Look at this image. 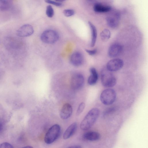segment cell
I'll list each match as a JSON object with an SVG mask.
<instances>
[{
	"label": "cell",
	"mask_w": 148,
	"mask_h": 148,
	"mask_svg": "<svg viewBox=\"0 0 148 148\" xmlns=\"http://www.w3.org/2000/svg\"><path fill=\"white\" fill-rule=\"evenodd\" d=\"M99 113V110L97 108H94L90 110L81 122V129L83 130H86L90 128L97 120Z\"/></svg>",
	"instance_id": "1"
},
{
	"label": "cell",
	"mask_w": 148,
	"mask_h": 148,
	"mask_svg": "<svg viewBox=\"0 0 148 148\" xmlns=\"http://www.w3.org/2000/svg\"><path fill=\"white\" fill-rule=\"evenodd\" d=\"M101 82L104 87L110 88L114 86L116 83V79L112 72L106 68H103L101 72Z\"/></svg>",
	"instance_id": "2"
},
{
	"label": "cell",
	"mask_w": 148,
	"mask_h": 148,
	"mask_svg": "<svg viewBox=\"0 0 148 148\" xmlns=\"http://www.w3.org/2000/svg\"><path fill=\"white\" fill-rule=\"evenodd\" d=\"M61 127L58 124L54 125L48 130L45 135L44 141L47 144H50L55 141L59 136Z\"/></svg>",
	"instance_id": "3"
},
{
	"label": "cell",
	"mask_w": 148,
	"mask_h": 148,
	"mask_svg": "<svg viewBox=\"0 0 148 148\" xmlns=\"http://www.w3.org/2000/svg\"><path fill=\"white\" fill-rule=\"evenodd\" d=\"M116 97L115 91L112 88H108L104 90L100 95V99L104 104L109 105L113 103Z\"/></svg>",
	"instance_id": "4"
},
{
	"label": "cell",
	"mask_w": 148,
	"mask_h": 148,
	"mask_svg": "<svg viewBox=\"0 0 148 148\" xmlns=\"http://www.w3.org/2000/svg\"><path fill=\"white\" fill-rule=\"evenodd\" d=\"M59 35L56 31L51 29H48L44 31L40 36L41 40L47 44H52L58 40Z\"/></svg>",
	"instance_id": "5"
},
{
	"label": "cell",
	"mask_w": 148,
	"mask_h": 148,
	"mask_svg": "<svg viewBox=\"0 0 148 148\" xmlns=\"http://www.w3.org/2000/svg\"><path fill=\"white\" fill-rule=\"evenodd\" d=\"M84 82V77L82 74L80 73L75 74L71 78V87L73 90L79 89L83 86Z\"/></svg>",
	"instance_id": "6"
},
{
	"label": "cell",
	"mask_w": 148,
	"mask_h": 148,
	"mask_svg": "<svg viewBox=\"0 0 148 148\" xmlns=\"http://www.w3.org/2000/svg\"><path fill=\"white\" fill-rule=\"evenodd\" d=\"M120 13L114 11L106 17V21L108 25L110 27L115 28L119 25L120 18Z\"/></svg>",
	"instance_id": "7"
},
{
	"label": "cell",
	"mask_w": 148,
	"mask_h": 148,
	"mask_svg": "<svg viewBox=\"0 0 148 148\" xmlns=\"http://www.w3.org/2000/svg\"><path fill=\"white\" fill-rule=\"evenodd\" d=\"M124 62L119 58H114L109 61L107 64L106 68L112 72L118 71L123 67Z\"/></svg>",
	"instance_id": "8"
},
{
	"label": "cell",
	"mask_w": 148,
	"mask_h": 148,
	"mask_svg": "<svg viewBox=\"0 0 148 148\" xmlns=\"http://www.w3.org/2000/svg\"><path fill=\"white\" fill-rule=\"evenodd\" d=\"M34 32L32 26L29 24H25L20 27L16 31V35L20 37H28L32 35Z\"/></svg>",
	"instance_id": "9"
},
{
	"label": "cell",
	"mask_w": 148,
	"mask_h": 148,
	"mask_svg": "<svg viewBox=\"0 0 148 148\" xmlns=\"http://www.w3.org/2000/svg\"><path fill=\"white\" fill-rule=\"evenodd\" d=\"M123 50L122 45L118 43H115L111 45L109 47L108 54L111 58H115L119 56Z\"/></svg>",
	"instance_id": "10"
},
{
	"label": "cell",
	"mask_w": 148,
	"mask_h": 148,
	"mask_svg": "<svg viewBox=\"0 0 148 148\" xmlns=\"http://www.w3.org/2000/svg\"><path fill=\"white\" fill-rule=\"evenodd\" d=\"M73 109L71 105L68 103L64 104L62 106L60 112V116L63 119H66L71 116Z\"/></svg>",
	"instance_id": "11"
},
{
	"label": "cell",
	"mask_w": 148,
	"mask_h": 148,
	"mask_svg": "<svg viewBox=\"0 0 148 148\" xmlns=\"http://www.w3.org/2000/svg\"><path fill=\"white\" fill-rule=\"evenodd\" d=\"M70 61L73 66H80L83 62V56L79 52H75L71 55Z\"/></svg>",
	"instance_id": "12"
},
{
	"label": "cell",
	"mask_w": 148,
	"mask_h": 148,
	"mask_svg": "<svg viewBox=\"0 0 148 148\" xmlns=\"http://www.w3.org/2000/svg\"><path fill=\"white\" fill-rule=\"evenodd\" d=\"M77 128L76 123L71 124L66 130L64 133L63 137L64 139H67L72 136L75 133Z\"/></svg>",
	"instance_id": "13"
},
{
	"label": "cell",
	"mask_w": 148,
	"mask_h": 148,
	"mask_svg": "<svg viewBox=\"0 0 148 148\" xmlns=\"http://www.w3.org/2000/svg\"><path fill=\"white\" fill-rule=\"evenodd\" d=\"M83 138L88 141H96L99 140L100 138V135L98 132H96L89 131L84 134Z\"/></svg>",
	"instance_id": "14"
},
{
	"label": "cell",
	"mask_w": 148,
	"mask_h": 148,
	"mask_svg": "<svg viewBox=\"0 0 148 148\" xmlns=\"http://www.w3.org/2000/svg\"><path fill=\"white\" fill-rule=\"evenodd\" d=\"M91 75L88 79V83L90 85L95 84L97 82L98 79L97 73L95 68L91 67L90 69Z\"/></svg>",
	"instance_id": "15"
},
{
	"label": "cell",
	"mask_w": 148,
	"mask_h": 148,
	"mask_svg": "<svg viewBox=\"0 0 148 148\" xmlns=\"http://www.w3.org/2000/svg\"><path fill=\"white\" fill-rule=\"evenodd\" d=\"M88 24L90 29L91 34V40L90 43L91 47H93L95 45L97 38V31L95 26L90 22L89 21Z\"/></svg>",
	"instance_id": "16"
},
{
	"label": "cell",
	"mask_w": 148,
	"mask_h": 148,
	"mask_svg": "<svg viewBox=\"0 0 148 148\" xmlns=\"http://www.w3.org/2000/svg\"><path fill=\"white\" fill-rule=\"evenodd\" d=\"M93 9L95 12H97L105 13L110 11L111 10V8L108 5L96 3L94 5Z\"/></svg>",
	"instance_id": "17"
},
{
	"label": "cell",
	"mask_w": 148,
	"mask_h": 148,
	"mask_svg": "<svg viewBox=\"0 0 148 148\" xmlns=\"http://www.w3.org/2000/svg\"><path fill=\"white\" fill-rule=\"evenodd\" d=\"M12 1L10 0H0V10L5 11L9 9L12 6Z\"/></svg>",
	"instance_id": "18"
},
{
	"label": "cell",
	"mask_w": 148,
	"mask_h": 148,
	"mask_svg": "<svg viewBox=\"0 0 148 148\" xmlns=\"http://www.w3.org/2000/svg\"><path fill=\"white\" fill-rule=\"evenodd\" d=\"M6 39L7 44L11 48H16L18 45H20L19 41L16 38L9 37Z\"/></svg>",
	"instance_id": "19"
},
{
	"label": "cell",
	"mask_w": 148,
	"mask_h": 148,
	"mask_svg": "<svg viewBox=\"0 0 148 148\" xmlns=\"http://www.w3.org/2000/svg\"><path fill=\"white\" fill-rule=\"evenodd\" d=\"M111 33L109 29H103L100 33V36L102 40L106 41L110 38Z\"/></svg>",
	"instance_id": "20"
},
{
	"label": "cell",
	"mask_w": 148,
	"mask_h": 148,
	"mask_svg": "<svg viewBox=\"0 0 148 148\" xmlns=\"http://www.w3.org/2000/svg\"><path fill=\"white\" fill-rule=\"evenodd\" d=\"M54 10L51 6L49 5L47 6L46 10V14L49 17H52L54 15Z\"/></svg>",
	"instance_id": "21"
},
{
	"label": "cell",
	"mask_w": 148,
	"mask_h": 148,
	"mask_svg": "<svg viewBox=\"0 0 148 148\" xmlns=\"http://www.w3.org/2000/svg\"><path fill=\"white\" fill-rule=\"evenodd\" d=\"M85 104L84 102L81 103L79 106L76 112L77 115L80 114L83 111L85 107Z\"/></svg>",
	"instance_id": "22"
},
{
	"label": "cell",
	"mask_w": 148,
	"mask_h": 148,
	"mask_svg": "<svg viewBox=\"0 0 148 148\" xmlns=\"http://www.w3.org/2000/svg\"><path fill=\"white\" fill-rule=\"evenodd\" d=\"M63 13L65 16L69 17L71 16L74 14L75 11L72 9H66L64 10Z\"/></svg>",
	"instance_id": "23"
},
{
	"label": "cell",
	"mask_w": 148,
	"mask_h": 148,
	"mask_svg": "<svg viewBox=\"0 0 148 148\" xmlns=\"http://www.w3.org/2000/svg\"><path fill=\"white\" fill-rule=\"evenodd\" d=\"M0 148H14L10 144L7 142H4L0 144Z\"/></svg>",
	"instance_id": "24"
},
{
	"label": "cell",
	"mask_w": 148,
	"mask_h": 148,
	"mask_svg": "<svg viewBox=\"0 0 148 148\" xmlns=\"http://www.w3.org/2000/svg\"><path fill=\"white\" fill-rule=\"evenodd\" d=\"M45 1L47 3L53 4L57 6H60L62 5V3L57 1H56L50 0H47Z\"/></svg>",
	"instance_id": "25"
},
{
	"label": "cell",
	"mask_w": 148,
	"mask_h": 148,
	"mask_svg": "<svg viewBox=\"0 0 148 148\" xmlns=\"http://www.w3.org/2000/svg\"><path fill=\"white\" fill-rule=\"evenodd\" d=\"M85 51L89 54L91 56L95 55L97 52V50L96 49L92 50L86 49Z\"/></svg>",
	"instance_id": "26"
},
{
	"label": "cell",
	"mask_w": 148,
	"mask_h": 148,
	"mask_svg": "<svg viewBox=\"0 0 148 148\" xmlns=\"http://www.w3.org/2000/svg\"><path fill=\"white\" fill-rule=\"evenodd\" d=\"M4 125L3 122L0 120V134L4 130Z\"/></svg>",
	"instance_id": "27"
},
{
	"label": "cell",
	"mask_w": 148,
	"mask_h": 148,
	"mask_svg": "<svg viewBox=\"0 0 148 148\" xmlns=\"http://www.w3.org/2000/svg\"><path fill=\"white\" fill-rule=\"evenodd\" d=\"M67 148H82V147L79 145H75L70 146Z\"/></svg>",
	"instance_id": "28"
},
{
	"label": "cell",
	"mask_w": 148,
	"mask_h": 148,
	"mask_svg": "<svg viewBox=\"0 0 148 148\" xmlns=\"http://www.w3.org/2000/svg\"><path fill=\"white\" fill-rule=\"evenodd\" d=\"M22 148H33V147H32V146H25L24 147H23Z\"/></svg>",
	"instance_id": "29"
}]
</instances>
